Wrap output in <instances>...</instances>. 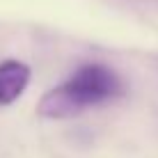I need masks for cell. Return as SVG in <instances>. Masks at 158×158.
I'll return each mask as SVG.
<instances>
[{
    "label": "cell",
    "instance_id": "obj_1",
    "mask_svg": "<svg viewBox=\"0 0 158 158\" xmlns=\"http://www.w3.org/2000/svg\"><path fill=\"white\" fill-rule=\"evenodd\" d=\"M122 92L119 76L106 64H83L62 85L48 89L37 103V115L46 119H69L92 106L115 99Z\"/></svg>",
    "mask_w": 158,
    "mask_h": 158
},
{
    "label": "cell",
    "instance_id": "obj_2",
    "mask_svg": "<svg viewBox=\"0 0 158 158\" xmlns=\"http://www.w3.org/2000/svg\"><path fill=\"white\" fill-rule=\"evenodd\" d=\"M32 80V69L21 60L0 62V106H12L23 96Z\"/></svg>",
    "mask_w": 158,
    "mask_h": 158
}]
</instances>
